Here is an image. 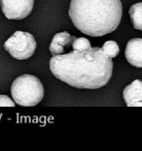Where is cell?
Listing matches in <instances>:
<instances>
[{"label":"cell","mask_w":142,"mask_h":151,"mask_svg":"<svg viewBox=\"0 0 142 151\" xmlns=\"http://www.w3.org/2000/svg\"><path fill=\"white\" fill-rule=\"evenodd\" d=\"M113 67L111 58L97 47L57 55L49 60L52 75L77 88L96 89L105 86L111 78Z\"/></svg>","instance_id":"obj_1"},{"label":"cell","mask_w":142,"mask_h":151,"mask_svg":"<svg viewBox=\"0 0 142 151\" xmlns=\"http://www.w3.org/2000/svg\"><path fill=\"white\" fill-rule=\"evenodd\" d=\"M69 15L82 33L100 37L114 31L122 16L121 0H72Z\"/></svg>","instance_id":"obj_2"},{"label":"cell","mask_w":142,"mask_h":151,"mask_svg":"<svg viewBox=\"0 0 142 151\" xmlns=\"http://www.w3.org/2000/svg\"><path fill=\"white\" fill-rule=\"evenodd\" d=\"M10 91L15 103L24 107L36 106L44 95V86L40 80L28 74L18 77L12 83Z\"/></svg>","instance_id":"obj_3"},{"label":"cell","mask_w":142,"mask_h":151,"mask_svg":"<svg viewBox=\"0 0 142 151\" xmlns=\"http://www.w3.org/2000/svg\"><path fill=\"white\" fill-rule=\"evenodd\" d=\"M4 47L14 58L26 60L35 52L36 42L29 32L16 31L4 42Z\"/></svg>","instance_id":"obj_4"},{"label":"cell","mask_w":142,"mask_h":151,"mask_svg":"<svg viewBox=\"0 0 142 151\" xmlns=\"http://www.w3.org/2000/svg\"><path fill=\"white\" fill-rule=\"evenodd\" d=\"M0 5L7 19L22 20L32 12L34 0H0Z\"/></svg>","instance_id":"obj_5"},{"label":"cell","mask_w":142,"mask_h":151,"mask_svg":"<svg viewBox=\"0 0 142 151\" xmlns=\"http://www.w3.org/2000/svg\"><path fill=\"white\" fill-rule=\"evenodd\" d=\"M123 97L128 107H142V81L135 80L125 87Z\"/></svg>","instance_id":"obj_6"},{"label":"cell","mask_w":142,"mask_h":151,"mask_svg":"<svg viewBox=\"0 0 142 151\" xmlns=\"http://www.w3.org/2000/svg\"><path fill=\"white\" fill-rule=\"evenodd\" d=\"M127 60L132 66L142 68V38H133L128 42L125 52Z\"/></svg>","instance_id":"obj_7"},{"label":"cell","mask_w":142,"mask_h":151,"mask_svg":"<svg viewBox=\"0 0 142 151\" xmlns=\"http://www.w3.org/2000/svg\"><path fill=\"white\" fill-rule=\"evenodd\" d=\"M76 38L75 36H72L66 31L58 32L53 37L49 45V51L52 56L60 55L64 52L65 49L69 48Z\"/></svg>","instance_id":"obj_8"},{"label":"cell","mask_w":142,"mask_h":151,"mask_svg":"<svg viewBox=\"0 0 142 151\" xmlns=\"http://www.w3.org/2000/svg\"><path fill=\"white\" fill-rule=\"evenodd\" d=\"M129 14L134 27L142 30V2L133 4L129 10Z\"/></svg>","instance_id":"obj_9"},{"label":"cell","mask_w":142,"mask_h":151,"mask_svg":"<svg viewBox=\"0 0 142 151\" xmlns=\"http://www.w3.org/2000/svg\"><path fill=\"white\" fill-rule=\"evenodd\" d=\"M102 50L103 52L108 56V57L113 58L116 57L119 53V47L117 43L114 41H108L104 43Z\"/></svg>","instance_id":"obj_10"},{"label":"cell","mask_w":142,"mask_h":151,"mask_svg":"<svg viewBox=\"0 0 142 151\" xmlns=\"http://www.w3.org/2000/svg\"><path fill=\"white\" fill-rule=\"evenodd\" d=\"M91 42L88 41L87 38L81 37V38H75V41L72 43V48L74 50H78V51H82V50H88L91 48Z\"/></svg>","instance_id":"obj_11"},{"label":"cell","mask_w":142,"mask_h":151,"mask_svg":"<svg viewBox=\"0 0 142 151\" xmlns=\"http://www.w3.org/2000/svg\"><path fill=\"white\" fill-rule=\"evenodd\" d=\"M16 104L7 95L0 94V107H15Z\"/></svg>","instance_id":"obj_12"}]
</instances>
